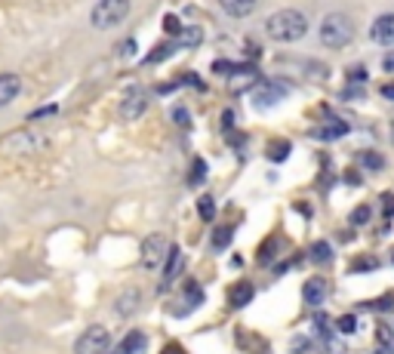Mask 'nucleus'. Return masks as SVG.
Returning a JSON list of instances; mask_svg holds the SVG:
<instances>
[{
    "instance_id": "dca6fc26",
    "label": "nucleus",
    "mask_w": 394,
    "mask_h": 354,
    "mask_svg": "<svg viewBox=\"0 0 394 354\" xmlns=\"http://www.w3.org/2000/svg\"><path fill=\"white\" fill-rule=\"evenodd\" d=\"M160 268H163V284H170V280L182 271V249L170 247V253H166V259H163V265H160Z\"/></svg>"
},
{
    "instance_id": "f704fd0d",
    "label": "nucleus",
    "mask_w": 394,
    "mask_h": 354,
    "mask_svg": "<svg viewBox=\"0 0 394 354\" xmlns=\"http://www.w3.org/2000/svg\"><path fill=\"white\" fill-rule=\"evenodd\" d=\"M172 120H176L179 126H191V114H188V108H172Z\"/></svg>"
},
{
    "instance_id": "aec40b11",
    "label": "nucleus",
    "mask_w": 394,
    "mask_h": 354,
    "mask_svg": "<svg viewBox=\"0 0 394 354\" xmlns=\"http://www.w3.org/2000/svg\"><path fill=\"white\" fill-rule=\"evenodd\" d=\"M6 142H10V151H31L40 145V139L31 136V133H12Z\"/></svg>"
},
{
    "instance_id": "f257e3e1",
    "label": "nucleus",
    "mask_w": 394,
    "mask_h": 354,
    "mask_svg": "<svg viewBox=\"0 0 394 354\" xmlns=\"http://www.w3.org/2000/svg\"><path fill=\"white\" fill-rule=\"evenodd\" d=\"M265 31L277 44H296V40H302L308 34V19L299 10H277V13H271L265 19Z\"/></svg>"
},
{
    "instance_id": "0eeeda50",
    "label": "nucleus",
    "mask_w": 394,
    "mask_h": 354,
    "mask_svg": "<svg viewBox=\"0 0 394 354\" xmlns=\"http://www.w3.org/2000/svg\"><path fill=\"white\" fill-rule=\"evenodd\" d=\"M369 40L379 46H394V13H382L369 25Z\"/></svg>"
},
{
    "instance_id": "8fccbe9b",
    "label": "nucleus",
    "mask_w": 394,
    "mask_h": 354,
    "mask_svg": "<svg viewBox=\"0 0 394 354\" xmlns=\"http://www.w3.org/2000/svg\"><path fill=\"white\" fill-rule=\"evenodd\" d=\"M391 265H394V249H391Z\"/></svg>"
},
{
    "instance_id": "a878e982",
    "label": "nucleus",
    "mask_w": 394,
    "mask_h": 354,
    "mask_svg": "<svg viewBox=\"0 0 394 354\" xmlns=\"http://www.w3.org/2000/svg\"><path fill=\"white\" fill-rule=\"evenodd\" d=\"M357 161H360L367 169H382V167H385V157L376 154V151H360V154H357Z\"/></svg>"
},
{
    "instance_id": "49530a36",
    "label": "nucleus",
    "mask_w": 394,
    "mask_h": 354,
    "mask_svg": "<svg viewBox=\"0 0 394 354\" xmlns=\"http://www.w3.org/2000/svg\"><path fill=\"white\" fill-rule=\"evenodd\" d=\"M345 182H348V185H360V173H354V169H351V173L345 176Z\"/></svg>"
},
{
    "instance_id": "b1692460",
    "label": "nucleus",
    "mask_w": 394,
    "mask_h": 354,
    "mask_svg": "<svg viewBox=\"0 0 394 354\" xmlns=\"http://www.w3.org/2000/svg\"><path fill=\"white\" fill-rule=\"evenodd\" d=\"M363 308H376L382 311V314H388V311H394V290H388L382 299H376V302H363Z\"/></svg>"
},
{
    "instance_id": "5701e85b",
    "label": "nucleus",
    "mask_w": 394,
    "mask_h": 354,
    "mask_svg": "<svg viewBox=\"0 0 394 354\" xmlns=\"http://www.w3.org/2000/svg\"><path fill=\"white\" fill-rule=\"evenodd\" d=\"M200 40H203L200 28H182V31H179V46H197Z\"/></svg>"
},
{
    "instance_id": "a19ab883",
    "label": "nucleus",
    "mask_w": 394,
    "mask_h": 354,
    "mask_svg": "<svg viewBox=\"0 0 394 354\" xmlns=\"http://www.w3.org/2000/svg\"><path fill=\"white\" fill-rule=\"evenodd\" d=\"M382 93V99H388V102H394V83H385V87L379 90Z\"/></svg>"
},
{
    "instance_id": "bb28decb",
    "label": "nucleus",
    "mask_w": 394,
    "mask_h": 354,
    "mask_svg": "<svg viewBox=\"0 0 394 354\" xmlns=\"http://www.w3.org/2000/svg\"><path fill=\"white\" fill-rule=\"evenodd\" d=\"M197 213H200V219H203V222H209V219L215 216V200L209 198V194H203V198L197 200Z\"/></svg>"
},
{
    "instance_id": "9d476101",
    "label": "nucleus",
    "mask_w": 394,
    "mask_h": 354,
    "mask_svg": "<svg viewBox=\"0 0 394 354\" xmlns=\"http://www.w3.org/2000/svg\"><path fill=\"white\" fill-rule=\"evenodd\" d=\"M142 305V290L139 286H127V290L120 292V296L114 299V311H117V317H129V314H135V308Z\"/></svg>"
},
{
    "instance_id": "4be33fe9",
    "label": "nucleus",
    "mask_w": 394,
    "mask_h": 354,
    "mask_svg": "<svg viewBox=\"0 0 394 354\" xmlns=\"http://www.w3.org/2000/svg\"><path fill=\"white\" fill-rule=\"evenodd\" d=\"M308 256H311L317 265H326V262L332 259V247H330L326 241H314L311 247H308Z\"/></svg>"
},
{
    "instance_id": "e433bc0d",
    "label": "nucleus",
    "mask_w": 394,
    "mask_h": 354,
    "mask_svg": "<svg viewBox=\"0 0 394 354\" xmlns=\"http://www.w3.org/2000/svg\"><path fill=\"white\" fill-rule=\"evenodd\" d=\"M203 173H207V163H203L200 157H197V161H194V169H191V182H194V185H197V182L203 179Z\"/></svg>"
},
{
    "instance_id": "f03ea898",
    "label": "nucleus",
    "mask_w": 394,
    "mask_h": 354,
    "mask_svg": "<svg viewBox=\"0 0 394 354\" xmlns=\"http://www.w3.org/2000/svg\"><path fill=\"white\" fill-rule=\"evenodd\" d=\"M129 10L133 3L129 0H98L90 13V25L96 31H111V28H120L129 19Z\"/></svg>"
},
{
    "instance_id": "c9c22d12",
    "label": "nucleus",
    "mask_w": 394,
    "mask_h": 354,
    "mask_svg": "<svg viewBox=\"0 0 394 354\" xmlns=\"http://www.w3.org/2000/svg\"><path fill=\"white\" fill-rule=\"evenodd\" d=\"M163 31L166 34H179V31H182V22H179L176 16H166V19H163Z\"/></svg>"
},
{
    "instance_id": "f3484780",
    "label": "nucleus",
    "mask_w": 394,
    "mask_h": 354,
    "mask_svg": "<svg viewBox=\"0 0 394 354\" xmlns=\"http://www.w3.org/2000/svg\"><path fill=\"white\" fill-rule=\"evenodd\" d=\"M324 299H326V280L324 277L305 280V302L308 305H320Z\"/></svg>"
},
{
    "instance_id": "473e14b6",
    "label": "nucleus",
    "mask_w": 394,
    "mask_h": 354,
    "mask_svg": "<svg viewBox=\"0 0 394 354\" xmlns=\"http://www.w3.org/2000/svg\"><path fill=\"white\" fill-rule=\"evenodd\" d=\"M376 339H379L382 348H388V345H391V329H388L385 323H379V327H376Z\"/></svg>"
},
{
    "instance_id": "f8f14e48",
    "label": "nucleus",
    "mask_w": 394,
    "mask_h": 354,
    "mask_svg": "<svg viewBox=\"0 0 394 354\" xmlns=\"http://www.w3.org/2000/svg\"><path fill=\"white\" fill-rule=\"evenodd\" d=\"M142 348H145V333H139V329H133V333H127L120 342H117L114 348H111L108 354H142Z\"/></svg>"
},
{
    "instance_id": "c756f323",
    "label": "nucleus",
    "mask_w": 394,
    "mask_h": 354,
    "mask_svg": "<svg viewBox=\"0 0 394 354\" xmlns=\"http://www.w3.org/2000/svg\"><path fill=\"white\" fill-rule=\"evenodd\" d=\"M274 253H277V237H268V241L259 247V262H268Z\"/></svg>"
},
{
    "instance_id": "39448f33",
    "label": "nucleus",
    "mask_w": 394,
    "mask_h": 354,
    "mask_svg": "<svg viewBox=\"0 0 394 354\" xmlns=\"http://www.w3.org/2000/svg\"><path fill=\"white\" fill-rule=\"evenodd\" d=\"M166 253H170V243H166L163 234H148L145 241H142V268H148V271H154V268L163 265Z\"/></svg>"
},
{
    "instance_id": "2f4dec72",
    "label": "nucleus",
    "mask_w": 394,
    "mask_h": 354,
    "mask_svg": "<svg viewBox=\"0 0 394 354\" xmlns=\"http://www.w3.org/2000/svg\"><path fill=\"white\" fill-rule=\"evenodd\" d=\"M55 111H59V108H55V105H47V108H40V111H31V114H28V120H31V124H37V120H47V118H53Z\"/></svg>"
},
{
    "instance_id": "c03bdc74",
    "label": "nucleus",
    "mask_w": 394,
    "mask_h": 354,
    "mask_svg": "<svg viewBox=\"0 0 394 354\" xmlns=\"http://www.w3.org/2000/svg\"><path fill=\"white\" fill-rule=\"evenodd\" d=\"M160 354H185V348H182V345H176V342H172V345H166L163 351H160Z\"/></svg>"
},
{
    "instance_id": "a211bd4d",
    "label": "nucleus",
    "mask_w": 394,
    "mask_h": 354,
    "mask_svg": "<svg viewBox=\"0 0 394 354\" xmlns=\"http://www.w3.org/2000/svg\"><path fill=\"white\" fill-rule=\"evenodd\" d=\"M289 151H293V145H289L287 139H271L268 148H265V157H268L271 163H283L289 157Z\"/></svg>"
},
{
    "instance_id": "7c9ffc66",
    "label": "nucleus",
    "mask_w": 394,
    "mask_h": 354,
    "mask_svg": "<svg viewBox=\"0 0 394 354\" xmlns=\"http://www.w3.org/2000/svg\"><path fill=\"white\" fill-rule=\"evenodd\" d=\"M367 222H369V206L367 204L354 206V213H351V225H367Z\"/></svg>"
},
{
    "instance_id": "20e7f679",
    "label": "nucleus",
    "mask_w": 394,
    "mask_h": 354,
    "mask_svg": "<svg viewBox=\"0 0 394 354\" xmlns=\"http://www.w3.org/2000/svg\"><path fill=\"white\" fill-rule=\"evenodd\" d=\"M111 351V333L102 327V323H92L80 333L77 345H74V354H108Z\"/></svg>"
},
{
    "instance_id": "cd10ccee",
    "label": "nucleus",
    "mask_w": 394,
    "mask_h": 354,
    "mask_svg": "<svg viewBox=\"0 0 394 354\" xmlns=\"http://www.w3.org/2000/svg\"><path fill=\"white\" fill-rule=\"evenodd\" d=\"M231 237H234V228L222 225V228H215V234H213V247L215 249H225L228 243H231Z\"/></svg>"
},
{
    "instance_id": "4c0bfd02",
    "label": "nucleus",
    "mask_w": 394,
    "mask_h": 354,
    "mask_svg": "<svg viewBox=\"0 0 394 354\" xmlns=\"http://www.w3.org/2000/svg\"><path fill=\"white\" fill-rule=\"evenodd\" d=\"M305 348H311V342H308L305 336H296V342H293V345H289V351H293V354H302V351H305Z\"/></svg>"
},
{
    "instance_id": "58836bf2",
    "label": "nucleus",
    "mask_w": 394,
    "mask_h": 354,
    "mask_svg": "<svg viewBox=\"0 0 394 354\" xmlns=\"http://www.w3.org/2000/svg\"><path fill=\"white\" fill-rule=\"evenodd\" d=\"M213 71H215V74H231L234 65H231V62H215V65H213Z\"/></svg>"
},
{
    "instance_id": "09e8293b",
    "label": "nucleus",
    "mask_w": 394,
    "mask_h": 354,
    "mask_svg": "<svg viewBox=\"0 0 394 354\" xmlns=\"http://www.w3.org/2000/svg\"><path fill=\"white\" fill-rule=\"evenodd\" d=\"M382 354H394V348H391V345H388V348H382Z\"/></svg>"
},
{
    "instance_id": "de8ad7c7",
    "label": "nucleus",
    "mask_w": 394,
    "mask_h": 354,
    "mask_svg": "<svg viewBox=\"0 0 394 354\" xmlns=\"http://www.w3.org/2000/svg\"><path fill=\"white\" fill-rule=\"evenodd\" d=\"M296 210L305 213V219H311V206H308V204H296Z\"/></svg>"
},
{
    "instance_id": "72a5a7b5",
    "label": "nucleus",
    "mask_w": 394,
    "mask_h": 354,
    "mask_svg": "<svg viewBox=\"0 0 394 354\" xmlns=\"http://www.w3.org/2000/svg\"><path fill=\"white\" fill-rule=\"evenodd\" d=\"M348 81L351 83H363V81H367V68H363V65H351V68H348Z\"/></svg>"
},
{
    "instance_id": "c85d7f7f",
    "label": "nucleus",
    "mask_w": 394,
    "mask_h": 354,
    "mask_svg": "<svg viewBox=\"0 0 394 354\" xmlns=\"http://www.w3.org/2000/svg\"><path fill=\"white\" fill-rule=\"evenodd\" d=\"M336 329H339V333H345V336H351V333L357 329V317H354V314L339 317V321H336Z\"/></svg>"
},
{
    "instance_id": "393cba45",
    "label": "nucleus",
    "mask_w": 394,
    "mask_h": 354,
    "mask_svg": "<svg viewBox=\"0 0 394 354\" xmlns=\"http://www.w3.org/2000/svg\"><path fill=\"white\" fill-rule=\"evenodd\" d=\"M314 329H317L320 333V339H332V323H330V317L324 314V311H317V314H314Z\"/></svg>"
},
{
    "instance_id": "a18cd8bd",
    "label": "nucleus",
    "mask_w": 394,
    "mask_h": 354,
    "mask_svg": "<svg viewBox=\"0 0 394 354\" xmlns=\"http://www.w3.org/2000/svg\"><path fill=\"white\" fill-rule=\"evenodd\" d=\"M222 126H225V130H231V126H234V114L231 111L222 114Z\"/></svg>"
},
{
    "instance_id": "6ab92c4d",
    "label": "nucleus",
    "mask_w": 394,
    "mask_h": 354,
    "mask_svg": "<svg viewBox=\"0 0 394 354\" xmlns=\"http://www.w3.org/2000/svg\"><path fill=\"white\" fill-rule=\"evenodd\" d=\"M179 50V40H163V44H157L151 53L145 56V65H157V62H166V59L172 56V53Z\"/></svg>"
},
{
    "instance_id": "423d86ee",
    "label": "nucleus",
    "mask_w": 394,
    "mask_h": 354,
    "mask_svg": "<svg viewBox=\"0 0 394 354\" xmlns=\"http://www.w3.org/2000/svg\"><path fill=\"white\" fill-rule=\"evenodd\" d=\"M280 99H287V87H283V83H277V81H259L256 96H252V105H256V108H268V105H274V102H280Z\"/></svg>"
},
{
    "instance_id": "2eb2a0df",
    "label": "nucleus",
    "mask_w": 394,
    "mask_h": 354,
    "mask_svg": "<svg viewBox=\"0 0 394 354\" xmlns=\"http://www.w3.org/2000/svg\"><path fill=\"white\" fill-rule=\"evenodd\" d=\"M252 296H256L252 284H250V280H240L237 286H231V292H228V302H231L234 308H244V305L252 302Z\"/></svg>"
},
{
    "instance_id": "ea45409f",
    "label": "nucleus",
    "mask_w": 394,
    "mask_h": 354,
    "mask_svg": "<svg viewBox=\"0 0 394 354\" xmlns=\"http://www.w3.org/2000/svg\"><path fill=\"white\" fill-rule=\"evenodd\" d=\"M385 200V216H394V194H382Z\"/></svg>"
},
{
    "instance_id": "7ed1b4c3",
    "label": "nucleus",
    "mask_w": 394,
    "mask_h": 354,
    "mask_svg": "<svg viewBox=\"0 0 394 354\" xmlns=\"http://www.w3.org/2000/svg\"><path fill=\"white\" fill-rule=\"evenodd\" d=\"M354 40V22L345 13H330L320 22V44L330 50H345Z\"/></svg>"
},
{
    "instance_id": "4468645a",
    "label": "nucleus",
    "mask_w": 394,
    "mask_h": 354,
    "mask_svg": "<svg viewBox=\"0 0 394 354\" xmlns=\"http://www.w3.org/2000/svg\"><path fill=\"white\" fill-rule=\"evenodd\" d=\"M348 136V124L345 120H326V126H320V130H314V139H320V142H332V139H342Z\"/></svg>"
},
{
    "instance_id": "ddd939ff",
    "label": "nucleus",
    "mask_w": 394,
    "mask_h": 354,
    "mask_svg": "<svg viewBox=\"0 0 394 354\" xmlns=\"http://www.w3.org/2000/svg\"><path fill=\"white\" fill-rule=\"evenodd\" d=\"M259 0H219V7L225 10L231 19H246V16L256 10Z\"/></svg>"
},
{
    "instance_id": "412c9836",
    "label": "nucleus",
    "mask_w": 394,
    "mask_h": 354,
    "mask_svg": "<svg viewBox=\"0 0 394 354\" xmlns=\"http://www.w3.org/2000/svg\"><path fill=\"white\" fill-rule=\"evenodd\" d=\"M376 268H379L376 256H357V259H351L348 274H367V271H376Z\"/></svg>"
},
{
    "instance_id": "9b49d317",
    "label": "nucleus",
    "mask_w": 394,
    "mask_h": 354,
    "mask_svg": "<svg viewBox=\"0 0 394 354\" xmlns=\"http://www.w3.org/2000/svg\"><path fill=\"white\" fill-rule=\"evenodd\" d=\"M18 93H22V77L12 74V71H3L0 74V108L10 105L12 99H18Z\"/></svg>"
},
{
    "instance_id": "6e6552de",
    "label": "nucleus",
    "mask_w": 394,
    "mask_h": 354,
    "mask_svg": "<svg viewBox=\"0 0 394 354\" xmlns=\"http://www.w3.org/2000/svg\"><path fill=\"white\" fill-rule=\"evenodd\" d=\"M145 108H148L145 90H129L127 99L120 102V118L123 120H135V118H142V114H145Z\"/></svg>"
},
{
    "instance_id": "1a4fd4ad",
    "label": "nucleus",
    "mask_w": 394,
    "mask_h": 354,
    "mask_svg": "<svg viewBox=\"0 0 394 354\" xmlns=\"http://www.w3.org/2000/svg\"><path fill=\"white\" fill-rule=\"evenodd\" d=\"M200 302H203V292L197 290V284H194V280H191V284H188V290H185L182 296H179V302H172V305H170V314L185 317V314H188V311H194Z\"/></svg>"
},
{
    "instance_id": "79ce46f5",
    "label": "nucleus",
    "mask_w": 394,
    "mask_h": 354,
    "mask_svg": "<svg viewBox=\"0 0 394 354\" xmlns=\"http://www.w3.org/2000/svg\"><path fill=\"white\" fill-rule=\"evenodd\" d=\"M382 71H388V74H394V53H391V56H385V59H382Z\"/></svg>"
},
{
    "instance_id": "37998d69",
    "label": "nucleus",
    "mask_w": 394,
    "mask_h": 354,
    "mask_svg": "<svg viewBox=\"0 0 394 354\" xmlns=\"http://www.w3.org/2000/svg\"><path fill=\"white\" fill-rule=\"evenodd\" d=\"M120 53H123V56H133V53H135V40H123Z\"/></svg>"
}]
</instances>
